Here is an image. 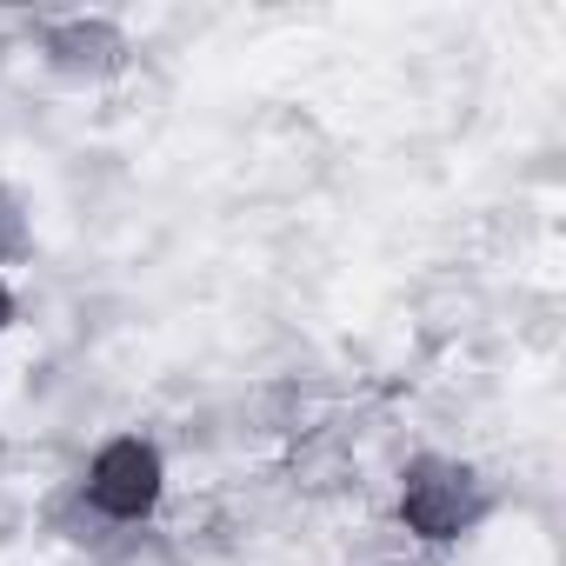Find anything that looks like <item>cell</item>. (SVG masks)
<instances>
[{"label": "cell", "mask_w": 566, "mask_h": 566, "mask_svg": "<svg viewBox=\"0 0 566 566\" xmlns=\"http://www.w3.org/2000/svg\"><path fill=\"white\" fill-rule=\"evenodd\" d=\"M8 321H14V294H8V280H0V334H8Z\"/></svg>", "instance_id": "4"}, {"label": "cell", "mask_w": 566, "mask_h": 566, "mask_svg": "<svg viewBox=\"0 0 566 566\" xmlns=\"http://www.w3.org/2000/svg\"><path fill=\"white\" fill-rule=\"evenodd\" d=\"M48 54H54V67H67V74H107V67H120L127 41H120L107 21H67V28L48 34Z\"/></svg>", "instance_id": "3"}, {"label": "cell", "mask_w": 566, "mask_h": 566, "mask_svg": "<svg viewBox=\"0 0 566 566\" xmlns=\"http://www.w3.org/2000/svg\"><path fill=\"white\" fill-rule=\"evenodd\" d=\"M160 486H167V467H160V453L147 447V440H107L101 453H94V467H87V500H94V513H107V520H140V513H154V500H160Z\"/></svg>", "instance_id": "2"}, {"label": "cell", "mask_w": 566, "mask_h": 566, "mask_svg": "<svg viewBox=\"0 0 566 566\" xmlns=\"http://www.w3.org/2000/svg\"><path fill=\"white\" fill-rule=\"evenodd\" d=\"M480 513H486V486H480L473 467L433 460V453L407 467V480H400V520L420 539H460Z\"/></svg>", "instance_id": "1"}]
</instances>
